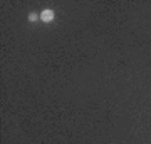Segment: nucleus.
<instances>
[{
  "label": "nucleus",
  "instance_id": "obj_1",
  "mask_svg": "<svg viewBox=\"0 0 151 144\" xmlns=\"http://www.w3.org/2000/svg\"><path fill=\"white\" fill-rule=\"evenodd\" d=\"M40 20L42 22H52L54 20V10H50V9H44L42 14H40Z\"/></svg>",
  "mask_w": 151,
  "mask_h": 144
},
{
  "label": "nucleus",
  "instance_id": "obj_2",
  "mask_svg": "<svg viewBox=\"0 0 151 144\" xmlns=\"http://www.w3.org/2000/svg\"><path fill=\"white\" fill-rule=\"evenodd\" d=\"M37 19H39L37 14H30V15H29V20H30V22H35Z\"/></svg>",
  "mask_w": 151,
  "mask_h": 144
}]
</instances>
